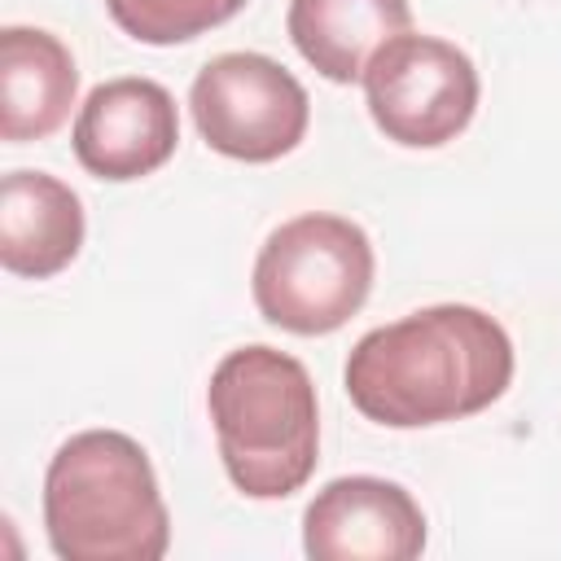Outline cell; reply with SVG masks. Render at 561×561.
<instances>
[{
  "instance_id": "cell-1",
  "label": "cell",
  "mask_w": 561,
  "mask_h": 561,
  "mask_svg": "<svg viewBox=\"0 0 561 561\" xmlns=\"http://www.w3.org/2000/svg\"><path fill=\"white\" fill-rule=\"evenodd\" d=\"M513 337L469 302H434L368 329L342 368L359 416L386 430H425L486 412L513 386Z\"/></svg>"
},
{
  "instance_id": "cell-2",
  "label": "cell",
  "mask_w": 561,
  "mask_h": 561,
  "mask_svg": "<svg viewBox=\"0 0 561 561\" xmlns=\"http://www.w3.org/2000/svg\"><path fill=\"white\" fill-rule=\"evenodd\" d=\"M228 482L250 500H285L320 460V403L302 359L250 342L228 351L206 386Z\"/></svg>"
},
{
  "instance_id": "cell-3",
  "label": "cell",
  "mask_w": 561,
  "mask_h": 561,
  "mask_svg": "<svg viewBox=\"0 0 561 561\" xmlns=\"http://www.w3.org/2000/svg\"><path fill=\"white\" fill-rule=\"evenodd\" d=\"M44 535L61 561H158L171 513L149 451L123 430L70 434L44 473Z\"/></svg>"
},
{
  "instance_id": "cell-4",
  "label": "cell",
  "mask_w": 561,
  "mask_h": 561,
  "mask_svg": "<svg viewBox=\"0 0 561 561\" xmlns=\"http://www.w3.org/2000/svg\"><path fill=\"white\" fill-rule=\"evenodd\" d=\"M377 254L368 232L329 210H307L267 232L254 259V307L272 329L298 337L337 333L373 294Z\"/></svg>"
},
{
  "instance_id": "cell-5",
  "label": "cell",
  "mask_w": 561,
  "mask_h": 561,
  "mask_svg": "<svg viewBox=\"0 0 561 561\" xmlns=\"http://www.w3.org/2000/svg\"><path fill=\"white\" fill-rule=\"evenodd\" d=\"M188 110L215 153L254 167L294 153L311 123L307 88L267 53L210 57L188 88Z\"/></svg>"
},
{
  "instance_id": "cell-6",
  "label": "cell",
  "mask_w": 561,
  "mask_h": 561,
  "mask_svg": "<svg viewBox=\"0 0 561 561\" xmlns=\"http://www.w3.org/2000/svg\"><path fill=\"white\" fill-rule=\"evenodd\" d=\"M364 101L377 131L403 149H438L478 114V70L465 48L438 35H399L364 70Z\"/></svg>"
},
{
  "instance_id": "cell-7",
  "label": "cell",
  "mask_w": 561,
  "mask_h": 561,
  "mask_svg": "<svg viewBox=\"0 0 561 561\" xmlns=\"http://www.w3.org/2000/svg\"><path fill=\"white\" fill-rule=\"evenodd\" d=\"M302 552L311 561H412L425 552V513L390 478H333L302 513Z\"/></svg>"
},
{
  "instance_id": "cell-8",
  "label": "cell",
  "mask_w": 561,
  "mask_h": 561,
  "mask_svg": "<svg viewBox=\"0 0 561 561\" xmlns=\"http://www.w3.org/2000/svg\"><path fill=\"white\" fill-rule=\"evenodd\" d=\"M75 158L96 180H145L171 162L180 145L175 96L140 75L105 79L75 114Z\"/></svg>"
},
{
  "instance_id": "cell-9",
  "label": "cell",
  "mask_w": 561,
  "mask_h": 561,
  "mask_svg": "<svg viewBox=\"0 0 561 561\" xmlns=\"http://www.w3.org/2000/svg\"><path fill=\"white\" fill-rule=\"evenodd\" d=\"M83 202L48 171H9L0 180V267L26 280L66 272L83 250Z\"/></svg>"
},
{
  "instance_id": "cell-10",
  "label": "cell",
  "mask_w": 561,
  "mask_h": 561,
  "mask_svg": "<svg viewBox=\"0 0 561 561\" xmlns=\"http://www.w3.org/2000/svg\"><path fill=\"white\" fill-rule=\"evenodd\" d=\"M79 66L70 48L39 26L0 31V140H48L75 105Z\"/></svg>"
},
{
  "instance_id": "cell-11",
  "label": "cell",
  "mask_w": 561,
  "mask_h": 561,
  "mask_svg": "<svg viewBox=\"0 0 561 561\" xmlns=\"http://www.w3.org/2000/svg\"><path fill=\"white\" fill-rule=\"evenodd\" d=\"M285 31L298 57L329 83H359L368 61L412 31L408 0H289Z\"/></svg>"
},
{
  "instance_id": "cell-12",
  "label": "cell",
  "mask_w": 561,
  "mask_h": 561,
  "mask_svg": "<svg viewBox=\"0 0 561 561\" xmlns=\"http://www.w3.org/2000/svg\"><path fill=\"white\" fill-rule=\"evenodd\" d=\"M250 0H105V13L136 44H188L224 22H232Z\"/></svg>"
}]
</instances>
